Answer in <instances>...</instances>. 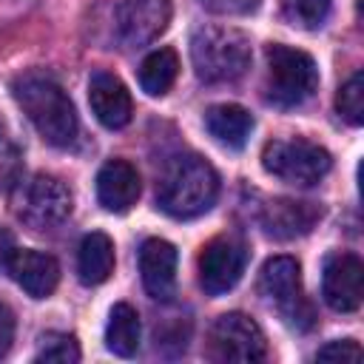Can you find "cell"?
Listing matches in <instances>:
<instances>
[{
	"label": "cell",
	"instance_id": "cell-1",
	"mask_svg": "<svg viewBox=\"0 0 364 364\" xmlns=\"http://www.w3.org/2000/svg\"><path fill=\"white\" fill-rule=\"evenodd\" d=\"M219 176L213 165L196 154H176L165 162L156 182V202L173 219H193L213 208Z\"/></svg>",
	"mask_w": 364,
	"mask_h": 364
},
{
	"label": "cell",
	"instance_id": "cell-2",
	"mask_svg": "<svg viewBox=\"0 0 364 364\" xmlns=\"http://www.w3.org/2000/svg\"><path fill=\"white\" fill-rule=\"evenodd\" d=\"M11 91L23 114L31 119V125L48 145L54 148L74 145L80 134V119L74 102L68 100L60 82H54L46 74H23L20 80H14Z\"/></svg>",
	"mask_w": 364,
	"mask_h": 364
},
{
	"label": "cell",
	"instance_id": "cell-3",
	"mask_svg": "<svg viewBox=\"0 0 364 364\" xmlns=\"http://www.w3.org/2000/svg\"><path fill=\"white\" fill-rule=\"evenodd\" d=\"M191 63L202 82H233L250 65V40L230 26H202L191 34Z\"/></svg>",
	"mask_w": 364,
	"mask_h": 364
},
{
	"label": "cell",
	"instance_id": "cell-4",
	"mask_svg": "<svg viewBox=\"0 0 364 364\" xmlns=\"http://www.w3.org/2000/svg\"><path fill=\"white\" fill-rule=\"evenodd\" d=\"M264 57H267L264 91L273 105L293 108L313 97V91L318 85V68L307 51L284 46V43H270Z\"/></svg>",
	"mask_w": 364,
	"mask_h": 364
},
{
	"label": "cell",
	"instance_id": "cell-5",
	"mask_svg": "<svg viewBox=\"0 0 364 364\" xmlns=\"http://www.w3.org/2000/svg\"><path fill=\"white\" fill-rule=\"evenodd\" d=\"M262 165H264V171L270 176H276V179H282L287 185L310 188V185L321 182L330 173L333 156L318 142L293 136V139L267 142L264 151H262Z\"/></svg>",
	"mask_w": 364,
	"mask_h": 364
},
{
	"label": "cell",
	"instance_id": "cell-6",
	"mask_svg": "<svg viewBox=\"0 0 364 364\" xmlns=\"http://www.w3.org/2000/svg\"><path fill=\"white\" fill-rule=\"evenodd\" d=\"M262 296L279 310V316L293 330H310L313 327V307L301 290V267L293 256H273L262 267L259 279Z\"/></svg>",
	"mask_w": 364,
	"mask_h": 364
},
{
	"label": "cell",
	"instance_id": "cell-7",
	"mask_svg": "<svg viewBox=\"0 0 364 364\" xmlns=\"http://www.w3.org/2000/svg\"><path fill=\"white\" fill-rule=\"evenodd\" d=\"M267 355L262 327L245 313H222L208 330V358L219 364H253Z\"/></svg>",
	"mask_w": 364,
	"mask_h": 364
},
{
	"label": "cell",
	"instance_id": "cell-8",
	"mask_svg": "<svg viewBox=\"0 0 364 364\" xmlns=\"http://www.w3.org/2000/svg\"><path fill=\"white\" fill-rule=\"evenodd\" d=\"M71 208H74V196L68 185L51 173H37L20 191L17 216L34 230H48L63 225Z\"/></svg>",
	"mask_w": 364,
	"mask_h": 364
},
{
	"label": "cell",
	"instance_id": "cell-9",
	"mask_svg": "<svg viewBox=\"0 0 364 364\" xmlns=\"http://www.w3.org/2000/svg\"><path fill=\"white\" fill-rule=\"evenodd\" d=\"M247 267V247L233 236L210 239L199 253V284L208 296L233 290Z\"/></svg>",
	"mask_w": 364,
	"mask_h": 364
},
{
	"label": "cell",
	"instance_id": "cell-10",
	"mask_svg": "<svg viewBox=\"0 0 364 364\" xmlns=\"http://www.w3.org/2000/svg\"><path fill=\"white\" fill-rule=\"evenodd\" d=\"M321 296L336 313H355L364 299V264L355 253H333L324 262Z\"/></svg>",
	"mask_w": 364,
	"mask_h": 364
},
{
	"label": "cell",
	"instance_id": "cell-11",
	"mask_svg": "<svg viewBox=\"0 0 364 364\" xmlns=\"http://www.w3.org/2000/svg\"><path fill=\"white\" fill-rule=\"evenodd\" d=\"M171 0H122L117 9V37L128 48L154 43L171 23Z\"/></svg>",
	"mask_w": 364,
	"mask_h": 364
},
{
	"label": "cell",
	"instance_id": "cell-12",
	"mask_svg": "<svg viewBox=\"0 0 364 364\" xmlns=\"http://www.w3.org/2000/svg\"><path fill=\"white\" fill-rule=\"evenodd\" d=\"M176 247L165 239H145L139 247V273L145 293L156 301H171L176 290Z\"/></svg>",
	"mask_w": 364,
	"mask_h": 364
},
{
	"label": "cell",
	"instance_id": "cell-13",
	"mask_svg": "<svg viewBox=\"0 0 364 364\" xmlns=\"http://www.w3.org/2000/svg\"><path fill=\"white\" fill-rule=\"evenodd\" d=\"M88 102H91V111L94 117L117 131V128H125L131 122V114H134V102H131V94L125 88V82L108 71H94L91 80H88Z\"/></svg>",
	"mask_w": 364,
	"mask_h": 364
},
{
	"label": "cell",
	"instance_id": "cell-14",
	"mask_svg": "<svg viewBox=\"0 0 364 364\" xmlns=\"http://www.w3.org/2000/svg\"><path fill=\"white\" fill-rule=\"evenodd\" d=\"M318 216L321 210L316 205L296 202V199H267L259 208V225L273 239H296L307 233Z\"/></svg>",
	"mask_w": 364,
	"mask_h": 364
},
{
	"label": "cell",
	"instance_id": "cell-15",
	"mask_svg": "<svg viewBox=\"0 0 364 364\" xmlns=\"http://www.w3.org/2000/svg\"><path fill=\"white\" fill-rule=\"evenodd\" d=\"M9 273L31 299L51 296L60 282L57 259L48 253H40V250H14L11 262H9Z\"/></svg>",
	"mask_w": 364,
	"mask_h": 364
},
{
	"label": "cell",
	"instance_id": "cell-16",
	"mask_svg": "<svg viewBox=\"0 0 364 364\" xmlns=\"http://www.w3.org/2000/svg\"><path fill=\"white\" fill-rule=\"evenodd\" d=\"M139 196V173L125 159H108L97 173V199L111 213H125Z\"/></svg>",
	"mask_w": 364,
	"mask_h": 364
},
{
	"label": "cell",
	"instance_id": "cell-17",
	"mask_svg": "<svg viewBox=\"0 0 364 364\" xmlns=\"http://www.w3.org/2000/svg\"><path fill=\"white\" fill-rule=\"evenodd\" d=\"M205 128L219 145L242 151L253 131V114L236 102H219L205 111Z\"/></svg>",
	"mask_w": 364,
	"mask_h": 364
},
{
	"label": "cell",
	"instance_id": "cell-18",
	"mask_svg": "<svg viewBox=\"0 0 364 364\" xmlns=\"http://www.w3.org/2000/svg\"><path fill=\"white\" fill-rule=\"evenodd\" d=\"M114 270V242L102 230L88 233L80 242L77 253V273L82 284H102Z\"/></svg>",
	"mask_w": 364,
	"mask_h": 364
},
{
	"label": "cell",
	"instance_id": "cell-19",
	"mask_svg": "<svg viewBox=\"0 0 364 364\" xmlns=\"http://www.w3.org/2000/svg\"><path fill=\"white\" fill-rule=\"evenodd\" d=\"M139 336H142L139 313L125 301L114 304L105 324V347L119 358H131L139 350Z\"/></svg>",
	"mask_w": 364,
	"mask_h": 364
},
{
	"label": "cell",
	"instance_id": "cell-20",
	"mask_svg": "<svg viewBox=\"0 0 364 364\" xmlns=\"http://www.w3.org/2000/svg\"><path fill=\"white\" fill-rule=\"evenodd\" d=\"M176 74H179L176 51L173 48H156L139 65V85L148 97H162L176 82Z\"/></svg>",
	"mask_w": 364,
	"mask_h": 364
},
{
	"label": "cell",
	"instance_id": "cell-21",
	"mask_svg": "<svg viewBox=\"0 0 364 364\" xmlns=\"http://www.w3.org/2000/svg\"><path fill=\"white\" fill-rule=\"evenodd\" d=\"M34 361H46V364H77L80 361V344L68 333H46L40 338V350L34 353Z\"/></svg>",
	"mask_w": 364,
	"mask_h": 364
},
{
	"label": "cell",
	"instance_id": "cell-22",
	"mask_svg": "<svg viewBox=\"0 0 364 364\" xmlns=\"http://www.w3.org/2000/svg\"><path fill=\"white\" fill-rule=\"evenodd\" d=\"M284 17L299 28H321L330 17V0H282Z\"/></svg>",
	"mask_w": 364,
	"mask_h": 364
},
{
	"label": "cell",
	"instance_id": "cell-23",
	"mask_svg": "<svg viewBox=\"0 0 364 364\" xmlns=\"http://www.w3.org/2000/svg\"><path fill=\"white\" fill-rule=\"evenodd\" d=\"M336 108H338V114H341L350 125H361V122H364V74H361V71H355V74L338 88Z\"/></svg>",
	"mask_w": 364,
	"mask_h": 364
},
{
	"label": "cell",
	"instance_id": "cell-24",
	"mask_svg": "<svg viewBox=\"0 0 364 364\" xmlns=\"http://www.w3.org/2000/svg\"><path fill=\"white\" fill-rule=\"evenodd\" d=\"M361 347L353 338H341V341H327L324 347H318L316 361H361Z\"/></svg>",
	"mask_w": 364,
	"mask_h": 364
},
{
	"label": "cell",
	"instance_id": "cell-25",
	"mask_svg": "<svg viewBox=\"0 0 364 364\" xmlns=\"http://www.w3.org/2000/svg\"><path fill=\"white\" fill-rule=\"evenodd\" d=\"M17 168H20V154L14 148V142L6 136L3 125H0V185H11L17 179Z\"/></svg>",
	"mask_w": 364,
	"mask_h": 364
},
{
	"label": "cell",
	"instance_id": "cell-26",
	"mask_svg": "<svg viewBox=\"0 0 364 364\" xmlns=\"http://www.w3.org/2000/svg\"><path fill=\"white\" fill-rule=\"evenodd\" d=\"M262 0H202V6L213 14H250L259 9Z\"/></svg>",
	"mask_w": 364,
	"mask_h": 364
},
{
	"label": "cell",
	"instance_id": "cell-27",
	"mask_svg": "<svg viewBox=\"0 0 364 364\" xmlns=\"http://www.w3.org/2000/svg\"><path fill=\"white\" fill-rule=\"evenodd\" d=\"M14 341V313L9 310V304L0 301V358L11 350Z\"/></svg>",
	"mask_w": 364,
	"mask_h": 364
},
{
	"label": "cell",
	"instance_id": "cell-28",
	"mask_svg": "<svg viewBox=\"0 0 364 364\" xmlns=\"http://www.w3.org/2000/svg\"><path fill=\"white\" fill-rule=\"evenodd\" d=\"M14 236L9 230L0 228V270H9V262H11V253H14Z\"/></svg>",
	"mask_w": 364,
	"mask_h": 364
}]
</instances>
